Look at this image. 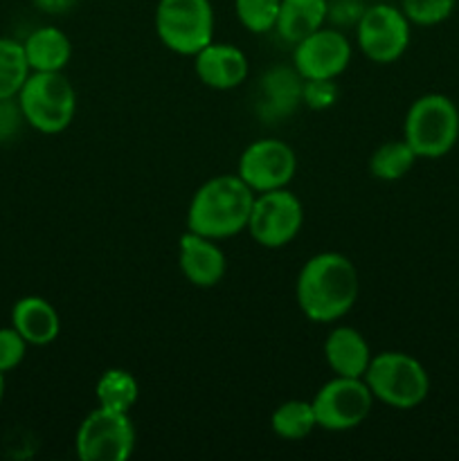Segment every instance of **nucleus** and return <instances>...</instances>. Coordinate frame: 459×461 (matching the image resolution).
I'll return each instance as SVG.
<instances>
[{"label": "nucleus", "mask_w": 459, "mask_h": 461, "mask_svg": "<svg viewBox=\"0 0 459 461\" xmlns=\"http://www.w3.org/2000/svg\"><path fill=\"white\" fill-rule=\"evenodd\" d=\"M358 293L356 264L340 252L313 255L297 275V306L310 322L331 324L345 318L354 309Z\"/></svg>", "instance_id": "f257e3e1"}, {"label": "nucleus", "mask_w": 459, "mask_h": 461, "mask_svg": "<svg viewBox=\"0 0 459 461\" xmlns=\"http://www.w3.org/2000/svg\"><path fill=\"white\" fill-rule=\"evenodd\" d=\"M256 194L237 174L214 176L194 194L187 210V230L214 241L248 230Z\"/></svg>", "instance_id": "f03ea898"}, {"label": "nucleus", "mask_w": 459, "mask_h": 461, "mask_svg": "<svg viewBox=\"0 0 459 461\" xmlns=\"http://www.w3.org/2000/svg\"><path fill=\"white\" fill-rule=\"evenodd\" d=\"M16 102L25 124L45 135L66 131L76 113V93L63 72H30Z\"/></svg>", "instance_id": "7ed1b4c3"}, {"label": "nucleus", "mask_w": 459, "mask_h": 461, "mask_svg": "<svg viewBox=\"0 0 459 461\" xmlns=\"http://www.w3.org/2000/svg\"><path fill=\"white\" fill-rule=\"evenodd\" d=\"M403 140L417 158L436 160L453 151L459 140V111L446 95L428 93L414 99L405 115Z\"/></svg>", "instance_id": "20e7f679"}, {"label": "nucleus", "mask_w": 459, "mask_h": 461, "mask_svg": "<svg viewBox=\"0 0 459 461\" xmlns=\"http://www.w3.org/2000/svg\"><path fill=\"white\" fill-rule=\"evenodd\" d=\"M364 383L372 390L374 401L394 410H412L428 399L430 376L414 356L403 351H381L372 356Z\"/></svg>", "instance_id": "39448f33"}, {"label": "nucleus", "mask_w": 459, "mask_h": 461, "mask_svg": "<svg viewBox=\"0 0 459 461\" xmlns=\"http://www.w3.org/2000/svg\"><path fill=\"white\" fill-rule=\"evenodd\" d=\"M156 34L171 52L194 57L214 41V7L210 0H158Z\"/></svg>", "instance_id": "423d86ee"}, {"label": "nucleus", "mask_w": 459, "mask_h": 461, "mask_svg": "<svg viewBox=\"0 0 459 461\" xmlns=\"http://www.w3.org/2000/svg\"><path fill=\"white\" fill-rule=\"evenodd\" d=\"M81 461H126L135 450V426L129 412L99 405L81 421L75 439Z\"/></svg>", "instance_id": "0eeeda50"}, {"label": "nucleus", "mask_w": 459, "mask_h": 461, "mask_svg": "<svg viewBox=\"0 0 459 461\" xmlns=\"http://www.w3.org/2000/svg\"><path fill=\"white\" fill-rule=\"evenodd\" d=\"M318 428L328 432H346L358 428L374 408V394L364 378L336 376L313 396Z\"/></svg>", "instance_id": "6e6552de"}, {"label": "nucleus", "mask_w": 459, "mask_h": 461, "mask_svg": "<svg viewBox=\"0 0 459 461\" xmlns=\"http://www.w3.org/2000/svg\"><path fill=\"white\" fill-rule=\"evenodd\" d=\"M304 225V205L286 187L261 192L255 196L248 232L259 246L284 248L300 234Z\"/></svg>", "instance_id": "1a4fd4ad"}, {"label": "nucleus", "mask_w": 459, "mask_h": 461, "mask_svg": "<svg viewBox=\"0 0 459 461\" xmlns=\"http://www.w3.org/2000/svg\"><path fill=\"white\" fill-rule=\"evenodd\" d=\"M410 25L403 9L394 5L378 3L364 7L363 16L356 23L358 48L369 61L394 63L405 54L410 45Z\"/></svg>", "instance_id": "9d476101"}, {"label": "nucleus", "mask_w": 459, "mask_h": 461, "mask_svg": "<svg viewBox=\"0 0 459 461\" xmlns=\"http://www.w3.org/2000/svg\"><path fill=\"white\" fill-rule=\"evenodd\" d=\"M295 171V151L284 140L274 138H264L248 144L237 167V176L255 194L288 187Z\"/></svg>", "instance_id": "9b49d317"}, {"label": "nucleus", "mask_w": 459, "mask_h": 461, "mask_svg": "<svg viewBox=\"0 0 459 461\" xmlns=\"http://www.w3.org/2000/svg\"><path fill=\"white\" fill-rule=\"evenodd\" d=\"M351 61V43L340 30L320 27L295 43L292 68L302 79H338Z\"/></svg>", "instance_id": "f8f14e48"}, {"label": "nucleus", "mask_w": 459, "mask_h": 461, "mask_svg": "<svg viewBox=\"0 0 459 461\" xmlns=\"http://www.w3.org/2000/svg\"><path fill=\"white\" fill-rule=\"evenodd\" d=\"M302 88L304 79L295 68L273 66L261 75L255 95V108L261 122L288 120L302 104Z\"/></svg>", "instance_id": "ddd939ff"}, {"label": "nucleus", "mask_w": 459, "mask_h": 461, "mask_svg": "<svg viewBox=\"0 0 459 461\" xmlns=\"http://www.w3.org/2000/svg\"><path fill=\"white\" fill-rule=\"evenodd\" d=\"M178 264L184 279L196 288L216 286L228 270L225 252L216 246L214 239L192 230H187L178 241Z\"/></svg>", "instance_id": "4468645a"}, {"label": "nucleus", "mask_w": 459, "mask_h": 461, "mask_svg": "<svg viewBox=\"0 0 459 461\" xmlns=\"http://www.w3.org/2000/svg\"><path fill=\"white\" fill-rule=\"evenodd\" d=\"M248 57L243 50L230 43H207L198 54H194L196 77L212 90L238 88L248 79Z\"/></svg>", "instance_id": "2eb2a0df"}, {"label": "nucleus", "mask_w": 459, "mask_h": 461, "mask_svg": "<svg viewBox=\"0 0 459 461\" xmlns=\"http://www.w3.org/2000/svg\"><path fill=\"white\" fill-rule=\"evenodd\" d=\"M372 356L364 336L354 327H336L324 340V358L336 376L363 378Z\"/></svg>", "instance_id": "dca6fc26"}, {"label": "nucleus", "mask_w": 459, "mask_h": 461, "mask_svg": "<svg viewBox=\"0 0 459 461\" xmlns=\"http://www.w3.org/2000/svg\"><path fill=\"white\" fill-rule=\"evenodd\" d=\"M12 327L25 338L27 345L45 347L58 338L61 318L45 297L27 295L14 304Z\"/></svg>", "instance_id": "f3484780"}, {"label": "nucleus", "mask_w": 459, "mask_h": 461, "mask_svg": "<svg viewBox=\"0 0 459 461\" xmlns=\"http://www.w3.org/2000/svg\"><path fill=\"white\" fill-rule=\"evenodd\" d=\"M32 72H63L72 59V41L63 30L43 25L22 41Z\"/></svg>", "instance_id": "a211bd4d"}, {"label": "nucleus", "mask_w": 459, "mask_h": 461, "mask_svg": "<svg viewBox=\"0 0 459 461\" xmlns=\"http://www.w3.org/2000/svg\"><path fill=\"white\" fill-rule=\"evenodd\" d=\"M327 16L328 0H282L274 30L284 41L295 45L324 27Z\"/></svg>", "instance_id": "6ab92c4d"}, {"label": "nucleus", "mask_w": 459, "mask_h": 461, "mask_svg": "<svg viewBox=\"0 0 459 461\" xmlns=\"http://www.w3.org/2000/svg\"><path fill=\"white\" fill-rule=\"evenodd\" d=\"M270 428L279 439L286 441H300L306 439L310 432L318 428V419H315V410L310 401L292 399L279 405L270 417Z\"/></svg>", "instance_id": "aec40b11"}, {"label": "nucleus", "mask_w": 459, "mask_h": 461, "mask_svg": "<svg viewBox=\"0 0 459 461\" xmlns=\"http://www.w3.org/2000/svg\"><path fill=\"white\" fill-rule=\"evenodd\" d=\"M94 394H97V403L102 408L130 412V408L140 399V385L133 374L126 372V369L112 367L99 376Z\"/></svg>", "instance_id": "412c9836"}, {"label": "nucleus", "mask_w": 459, "mask_h": 461, "mask_svg": "<svg viewBox=\"0 0 459 461\" xmlns=\"http://www.w3.org/2000/svg\"><path fill=\"white\" fill-rule=\"evenodd\" d=\"M417 153L412 151L405 140H392V142L381 144L369 158V174L385 183H394L403 176L410 174V169L417 162Z\"/></svg>", "instance_id": "4be33fe9"}, {"label": "nucleus", "mask_w": 459, "mask_h": 461, "mask_svg": "<svg viewBox=\"0 0 459 461\" xmlns=\"http://www.w3.org/2000/svg\"><path fill=\"white\" fill-rule=\"evenodd\" d=\"M30 72L22 43L0 39V99L16 97Z\"/></svg>", "instance_id": "5701e85b"}, {"label": "nucleus", "mask_w": 459, "mask_h": 461, "mask_svg": "<svg viewBox=\"0 0 459 461\" xmlns=\"http://www.w3.org/2000/svg\"><path fill=\"white\" fill-rule=\"evenodd\" d=\"M282 0H234V12L241 25L252 34H266L277 25Z\"/></svg>", "instance_id": "b1692460"}, {"label": "nucleus", "mask_w": 459, "mask_h": 461, "mask_svg": "<svg viewBox=\"0 0 459 461\" xmlns=\"http://www.w3.org/2000/svg\"><path fill=\"white\" fill-rule=\"evenodd\" d=\"M457 0H403L400 9L414 25H439L453 14Z\"/></svg>", "instance_id": "393cba45"}, {"label": "nucleus", "mask_w": 459, "mask_h": 461, "mask_svg": "<svg viewBox=\"0 0 459 461\" xmlns=\"http://www.w3.org/2000/svg\"><path fill=\"white\" fill-rule=\"evenodd\" d=\"M340 97L336 79H304L302 88V104L310 111H327Z\"/></svg>", "instance_id": "a878e982"}, {"label": "nucleus", "mask_w": 459, "mask_h": 461, "mask_svg": "<svg viewBox=\"0 0 459 461\" xmlns=\"http://www.w3.org/2000/svg\"><path fill=\"white\" fill-rule=\"evenodd\" d=\"M27 342L14 327L0 329V372H14L27 354Z\"/></svg>", "instance_id": "bb28decb"}, {"label": "nucleus", "mask_w": 459, "mask_h": 461, "mask_svg": "<svg viewBox=\"0 0 459 461\" xmlns=\"http://www.w3.org/2000/svg\"><path fill=\"white\" fill-rule=\"evenodd\" d=\"M22 122H25V117H22L16 97L0 99V142L12 140L21 131Z\"/></svg>", "instance_id": "cd10ccee"}, {"label": "nucleus", "mask_w": 459, "mask_h": 461, "mask_svg": "<svg viewBox=\"0 0 459 461\" xmlns=\"http://www.w3.org/2000/svg\"><path fill=\"white\" fill-rule=\"evenodd\" d=\"M364 7L360 0H328V16L327 21L336 25H356L363 16Z\"/></svg>", "instance_id": "c85d7f7f"}, {"label": "nucleus", "mask_w": 459, "mask_h": 461, "mask_svg": "<svg viewBox=\"0 0 459 461\" xmlns=\"http://www.w3.org/2000/svg\"><path fill=\"white\" fill-rule=\"evenodd\" d=\"M32 3L39 12L50 14V16H61V14L72 12L79 0H32Z\"/></svg>", "instance_id": "c756f323"}, {"label": "nucleus", "mask_w": 459, "mask_h": 461, "mask_svg": "<svg viewBox=\"0 0 459 461\" xmlns=\"http://www.w3.org/2000/svg\"><path fill=\"white\" fill-rule=\"evenodd\" d=\"M4 399V374L0 372V403H3Z\"/></svg>", "instance_id": "7c9ffc66"}]
</instances>
